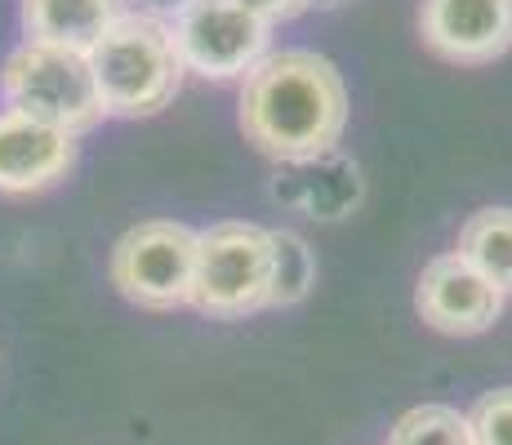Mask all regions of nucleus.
Wrapping results in <instances>:
<instances>
[{
  "label": "nucleus",
  "instance_id": "f257e3e1",
  "mask_svg": "<svg viewBox=\"0 0 512 445\" xmlns=\"http://www.w3.org/2000/svg\"><path fill=\"white\" fill-rule=\"evenodd\" d=\"M348 125V85L312 49L268 54L241 89V134L272 161L334 152Z\"/></svg>",
  "mask_w": 512,
  "mask_h": 445
},
{
  "label": "nucleus",
  "instance_id": "f03ea898",
  "mask_svg": "<svg viewBox=\"0 0 512 445\" xmlns=\"http://www.w3.org/2000/svg\"><path fill=\"white\" fill-rule=\"evenodd\" d=\"M90 67L107 116H156L183 85V58L170 23L125 9L90 49Z\"/></svg>",
  "mask_w": 512,
  "mask_h": 445
},
{
  "label": "nucleus",
  "instance_id": "7ed1b4c3",
  "mask_svg": "<svg viewBox=\"0 0 512 445\" xmlns=\"http://www.w3.org/2000/svg\"><path fill=\"white\" fill-rule=\"evenodd\" d=\"M0 98L9 112L36 116L63 134H85L107 116L98 94L90 54H76L63 45L23 41L0 67Z\"/></svg>",
  "mask_w": 512,
  "mask_h": 445
},
{
  "label": "nucleus",
  "instance_id": "20e7f679",
  "mask_svg": "<svg viewBox=\"0 0 512 445\" xmlns=\"http://www.w3.org/2000/svg\"><path fill=\"white\" fill-rule=\"evenodd\" d=\"M272 299V232L259 223L228 219L196 232L192 308L210 321H241Z\"/></svg>",
  "mask_w": 512,
  "mask_h": 445
},
{
  "label": "nucleus",
  "instance_id": "39448f33",
  "mask_svg": "<svg viewBox=\"0 0 512 445\" xmlns=\"http://www.w3.org/2000/svg\"><path fill=\"white\" fill-rule=\"evenodd\" d=\"M196 232L174 219H143L112 245V285L147 312H170L192 299Z\"/></svg>",
  "mask_w": 512,
  "mask_h": 445
},
{
  "label": "nucleus",
  "instance_id": "423d86ee",
  "mask_svg": "<svg viewBox=\"0 0 512 445\" xmlns=\"http://www.w3.org/2000/svg\"><path fill=\"white\" fill-rule=\"evenodd\" d=\"M170 32L183 72H196L205 81L250 76L272 54V27L241 0H192L183 14L170 18Z\"/></svg>",
  "mask_w": 512,
  "mask_h": 445
},
{
  "label": "nucleus",
  "instance_id": "0eeeda50",
  "mask_svg": "<svg viewBox=\"0 0 512 445\" xmlns=\"http://www.w3.org/2000/svg\"><path fill=\"white\" fill-rule=\"evenodd\" d=\"M504 299L508 294L495 281H486L468 259H459L455 250L423 263L415 285V308L423 321L441 334H459V339L490 330L504 312Z\"/></svg>",
  "mask_w": 512,
  "mask_h": 445
},
{
  "label": "nucleus",
  "instance_id": "6e6552de",
  "mask_svg": "<svg viewBox=\"0 0 512 445\" xmlns=\"http://www.w3.org/2000/svg\"><path fill=\"white\" fill-rule=\"evenodd\" d=\"M419 32L446 63H495L512 49V0H423Z\"/></svg>",
  "mask_w": 512,
  "mask_h": 445
},
{
  "label": "nucleus",
  "instance_id": "1a4fd4ad",
  "mask_svg": "<svg viewBox=\"0 0 512 445\" xmlns=\"http://www.w3.org/2000/svg\"><path fill=\"white\" fill-rule=\"evenodd\" d=\"M361 196H366L361 165L343 156L339 147L321 156H303V161H281L272 174V201L317 223H334L352 214Z\"/></svg>",
  "mask_w": 512,
  "mask_h": 445
},
{
  "label": "nucleus",
  "instance_id": "9d476101",
  "mask_svg": "<svg viewBox=\"0 0 512 445\" xmlns=\"http://www.w3.org/2000/svg\"><path fill=\"white\" fill-rule=\"evenodd\" d=\"M76 165V138L23 112H0V192L32 196Z\"/></svg>",
  "mask_w": 512,
  "mask_h": 445
},
{
  "label": "nucleus",
  "instance_id": "9b49d317",
  "mask_svg": "<svg viewBox=\"0 0 512 445\" xmlns=\"http://www.w3.org/2000/svg\"><path fill=\"white\" fill-rule=\"evenodd\" d=\"M121 14L125 0H23V32L27 41L90 54Z\"/></svg>",
  "mask_w": 512,
  "mask_h": 445
},
{
  "label": "nucleus",
  "instance_id": "f8f14e48",
  "mask_svg": "<svg viewBox=\"0 0 512 445\" xmlns=\"http://www.w3.org/2000/svg\"><path fill=\"white\" fill-rule=\"evenodd\" d=\"M459 259H468L486 281L512 294V205L477 210L459 227Z\"/></svg>",
  "mask_w": 512,
  "mask_h": 445
},
{
  "label": "nucleus",
  "instance_id": "ddd939ff",
  "mask_svg": "<svg viewBox=\"0 0 512 445\" xmlns=\"http://www.w3.org/2000/svg\"><path fill=\"white\" fill-rule=\"evenodd\" d=\"M272 232V299L268 308H290L303 303L317 281V259H312V245L299 232H285V227H268Z\"/></svg>",
  "mask_w": 512,
  "mask_h": 445
},
{
  "label": "nucleus",
  "instance_id": "4468645a",
  "mask_svg": "<svg viewBox=\"0 0 512 445\" xmlns=\"http://www.w3.org/2000/svg\"><path fill=\"white\" fill-rule=\"evenodd\" d=\"M388 445H477L468 414L455 405H415L388 432Z\"/></svg>",
  "mask_w": 512,
  "mask_h": 445
},
{
  "label": "nucleus",
  "instance_id": "2eb2a0df",
  "mask_svg": "<svg viewBox=\"0 0 512 445\" xmlns=\"http://www.w3.org/2000/svg\"><path fill=\"white\" fill-rule=\"evenodd\" d=\"M477 445H512V388L486 392L468 414Z\"/></svg>",
  "mask_w": 512,
  "mask_h": 445
},
{
  "label": "nucleus",
  "instance_id": "dca6fc26",
  "mask_svg": "<svg viewBox=\"0 0 512 445\" xmlns=\"http://www.w3.org/2000/svg\"><path fill=\"white\" fill-rule=\"evenodd\" d=\"M245 9H250V14H259L263 23H285V18H299L303 9H312L308 0H241Z\"/></svg>",
  "mask_w": 512,
  "mask_h": 445
},
{
  "label": "nucleus",
  "instance_id": "f3484780",
  "mask_svg": "<svg viewBox=\"0 0 512 445\" xmlns=\"http://www.w3.org/2000/svg\"><path fill=\"white\" fill-rule=\"evenodd\" d=\"M139 5V14H152V18H161V23H170L174 14H183L192 0H134Z\"/></svg>",
  "mask_w": 512,
  "mask_h": 445
},
{
  "label": "nucleus",
  "instance_id": "a211bd4d",
  "mask_svg": "<svg viewBox=\"0 0 512 445\" xmlns=\"http://www.w3.org/2000/svg\"><path fill=\"white\" fill-rule=\"evenodd\" d=\"M308 5H317V9H334V5H343V0H308Z\"/></svg>",
  "mask_w": 512,
  "mask_h": 445
}]
</instances>
